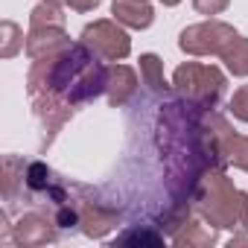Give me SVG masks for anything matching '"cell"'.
Instances as JSON below:
<instances>
[{"mask_svg":"<svg viewBox=\"0 0 248 248\" xmlns=\"http://www.w3.org/2000/svg\"><path fill=\"white\" fill-rule=\"evenodd\" d=\"M228 108H231V114H233L236 120L248 123V85H242V88H236V91H233V96H231Z\"/></svg>","mask_w":248,"mask_h":248,"instance_id":"e0dca14e","label":"cell"},{"mask_svg":"<svg viewBox=\"0 0 248 248\" xmlns=\"http://www.w3.org/2000/svg\"><path fill=\"white\" fill-rule=\"evenodd\" d=\"M30 27L38 30V27H64V15L56 3H38L30 15Z\"/></svg>","mask_w":248,"mask_h":248,"instance_id":"9a60e30c","label":"cell"},{"mask_svg":"<svg viewBox=\"0 0 248 248\" xmlns=\"http://www.w3.org/2000/svg\"><path fill=\"white\" fill-rule=\"evenodd\" d=\"M105 93H108V102H111L114 108L126 105V102L138 93V73H135L129 64H111V67H108Z\"/></svg>","mask_w":248,"mask_h":248,"instance_id":"52a82bcc","label":"cell"},{"mask_svg":"<svg viewBox=\"0 0 248 248\" xmlns=\"http://www.w3.org/2000/svg\"><path fill=\"white\" fill-rule=\"evenodd\" d=\"M222 62L233 76H248V38L236 35L225 50H222Z\"/></svg>","mask_w":248,"mask_h":248,"instance_id":"8fae6325","label":"cell"},{"mask_svg":"<svg viewBox=\"0 0 248 248\" xmlns=\"http://www.w3.org/2000/svg\"><path fill=\"white\" fill-rule=\"evenodd\" d=\"M56 219H47L41 213H24L15 225V242L18 245H44V242H53L59 236V231L53 228Z\"/></svg>","mask_w":248,"mask_h":248,"instance_id":"8992f818","label":"cell"},{"mask_svg":"<svg viewBox=\"0 0 248 248\" xmlns=\"http://www.w3.org/2000/svg\"><path fill=\"white\" fill-rule=\"evenodd\" d=\"M67 47H70V38H67L64 27H38V30H30V35H27V56L32 62L59 56Z\"/></svg>","mask_w":248,"mask_h":248,"instance_id":"5b68a950","label":"cell"},{"mask_svg":"<svg viewBox=\"0 0 248 248\" xmlns=\"http://www.w3.org/2000/svg\"><path fill=\"white\" fill-rule=\"evenodd\" d=\"M193 204L199 213L216 225V228H245L248 231V199L242 190H236L222 170H207L193 193Z\"/></svg>","mask_w":248,"mask_h":248,"instance_id":"6da1fadb","label":"cell"},{"mask_svg":"<svg viewBox=\"0 0 248 248\" xmlns=\"http://www.w3.org/2000/svg\"><path fill=\"white\" fill-rule=\"evenodd\" d=\"M172 85H175V91H178L187 102L213 111V105H216V102L222 99V93H225V73H222L219 67H213V64L187 62V64H181V67L172 73Z\"/></svg>","mask_w":248,"mask_h":248,"instance_id":"7a4b0ae2","label":"cell"},{"mask_svg":"<svg viewBox=\"0 0 248 248\" xmlns=\"http://www.w3.org/2000/svg\"><path fill=\"white\" fill-rule=\"evenodd\" d=\"M236 38V30L225 21H204L193 24L178 35V47L190 56H222V50Z\"/></svg>","mask_w":248,"mask_h":248,"instance_id":"3957f363","label":"cell"},{"mask_svg":"<svg viewBox=\"0 0 248 248\" xmlns=\"http://www.w3.org/2000/svg\"><path fill=\"white\" fill-rule=\"evenodd\" d=\"M0 35H3V44H0V56H3V59H12L24 47V32H21V27L15 21H3Z\"/></svg>","mask_w":248,"mask_h":248,"instance_id":"2e32d148","label":"cell"},{"mask_svg":"<svg viewBox=\"0 0 248 248\" xmlns=\"http://www.w3.org/2000/svg\"><path fill=\"white\" fill-rule=\"evenodd\" d=\"M64 3L73 9V12H93L99 6V0H64Z\"/></svg>","mask_w":248,"mask_h":248,"instance_id":"d6986e66","label":"cell"},{"mask_svg":"<svg viewBox=\"0 0 248 248\" xmlns=\"http://www.w3.org/2000/svg\"><path fill=\"white\" fill-rule=\"evenodd\" d=\"M216 129H219V149H222L225 161L248 172V138L233 135V132H231V126H228L222 117L216 120Z\"/></svg>","mask_w":248,"mask_h":248,"instance_id":"30bf717a","label":"cell"},{"mask_svg":"<svg viewBox=\"0 0 248 248\" xmlns=\"http://www.w3.org/2000/svg\"><path fill=\"white\" fill-rule=\"evenodd\" d=\"M193 6H196V12L199 15H219V12H225L228 6H231V0H193Z\"/></svg>","mask_w":248,"mask_h":248,"instance_id":"ac0fdd59","label":"cell"},{"mask_svg":"<svg viewBox=\"0 0 248 248\" xmlns=\"http://www.w3.org/2000/svg\"><path fill=\"white\" fill-rule=\"evenodd\" d=\"M172 242H175V245H187V248H190V245H213V242H216V233H213V231H204L199 222H187V225L172 236Z\"/></svg>","mask_w":248,"mask_h":248,"instance_id":"4fadbf2b","label":"cell"},{"mask_svg":"<svg viewBox=\"0 0 248 248\" xmlns=\"http://www.w3.org/2000/svg\"><path fill=\"white\" fill-rule=\"evenodd\" d=\"M79 207V225H82V233L99 239L105 236L111 228H117V213L114 210H105L102 204H91V202H76Z\"/></svg>","mask_w":248,"mask_h":248,"instance_id":"9c48e42d","label":"cell"},{"mask_svg":"<svg viewBox=\"0 0 248 248\" xmlns=\"http://www.w3.org/2000/svg\"><path fill=\"white\" fill-rule=\"evenodd\" d=\"M161 3H164V6H178L181 0H161Z\"/></svg>","mask_w":248,"mask_h":248,"instance_id":"ffe728a7","label":"cell"},{"mask_svg":"<svg viewBox=\"0 0 248 248\" xmlns=\"http://www.w3.org/2000/svg\"><path fill=\"white\" fill-rule=\"evenodd\" d=\"M111 15L117 24L129 27V30H149L155 21V9L146 0H114Z\"/></svg>","mask_w":248,"mask_h":248,"instance_id":"ba28073f","label":"cell"},{"mask_svg":"<svg viewBox=\"0 0 248 248\" xmlns=\"http://www.w3.org/2000/svg\"><path fill=\"white\" fill-rule=\"evenodd\" d=\"M82 44L105 62H120L132 53V38L117 21H93L82 30Z\"/></svg>","mask_w":248,"mask_h":248,"instance_id":"277c9868","label":"cell"},{"mask_svg":"<svg viewBox=\"0 0 248 248\" xmlns=\"http://www.w3.org/2000/svg\"><path fill=\"white\" fill-rule=\"evenodd\" d=\"M41 3H56V6H59V3H62V0H41Z\"/></svg>","mask_w":248,"mask_h":248,"instance_id":"44dd1931","label":"cell"},{"mask_svg":"<svg viewBox=\"0 0 248 248\" xmlns=\"http://www.w3.org/2000/svg\"><path fill=\"white\" fill-rule=\"evenodd\" d=\"M140 76L143 82L155 91V93H167V79H164V62L155 56V53H143L140 56Z\"/></svg>","mask_w":248,"mask_h":248,"instance_id":"7c38bea8","label":"cell"},{"mask_svg":"<svg viewBox=\"0 0 248 248\" xmlns=\"http://www.w3.org/2000/svg\"><path fill=\"white\" fill-rule=\"evenodd\" d=\"M114 245H149V248H155V245H164V233H158L152 228H129L114 239Z\"/></svg>","mask_w":248,"mask_h":248,"instance_id":"5bb4252c","label":"cell"}]
</instances>
